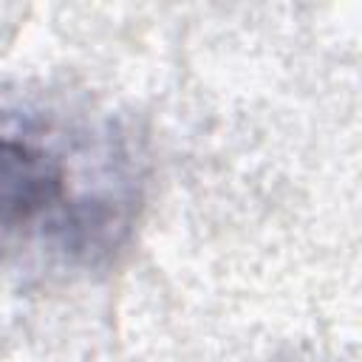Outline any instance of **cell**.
Instances as JSON below:
<instances>
[{"label":"cell","mask_w":362,"mask_h":362,"mask_svg":"<svg viewBox=\"0 0 362 362\" xmlns=\"http://www.w3.org/2000/svg\"><path fill=\"white\" fill-rule=\"evenodd\" d=\"M68 209V167L37 136L0 122V232L37 226Z\"/></svg>","instance_id":"obj_1"}]
</instances>
